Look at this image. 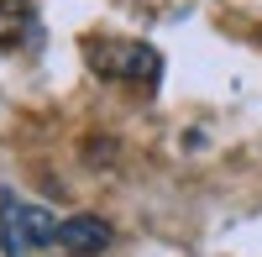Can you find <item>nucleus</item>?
<instances>
[{
	"label": "nucleus",
	"mask_w": 262,
	"mask_h": 257,
	"mask_svg": "<svg viewBox=\"0 0 262 257\" xmlns=\"http://www.w3.org/2000/svg\"><path fill=\"white\" fill-rule=\"evenodd\" d=\"M58 226L42 205H27L16 195H0V237H6V257H37L42 247L58 242Z\"/></svg>",
	"instance_id": "1"
},
{
	"label": "nucleus",
	"mask_w": 262,
	"mask_h": 257,
	"mask_svg": "<svg viewBox=\"0 0 262 257\" xmlns=\"http://www.w3.org/2000/svg\"><path fill=\"white\" fill-rule=\"evenodd\" d=\"M27 37H32V11L21 0H0V48H16Z\"/></svg>",
	"instance_id": "4"
},
{
	"label": "nucleus",
	"mask_w": 262,
	"mask_h": 257,
	"mask_svg": "<svg viewBox=\"0 0 262 257\" xmlns=\"http://www.w3.org/2000/svg\"><path fill=\"white\" fill-rule=\"evenodd\" d=\"M90 63H95V74L131 79V84H158V74H163V58L147 42H116V37L90 42Z\"/></svg>",
	"instance_id": "2"
},
{
	"label": "nucleus",
	"mask_w": 262,
	"mask_h": 257,
	"mask_svg": "<svg viewBox=\"0 0 262 257\" xmlns=\"http://www.w3.org/2000/svg\"><path fill=\"white\" fill-rule=\"evenodd\" d=\"M58 247L74 252V257H95V252L111 247V226H105L100 216H69L58 226Z\"/></svg>",
	"instance_id": "3"
}]
</instances>
